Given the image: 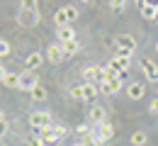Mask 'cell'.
<instances>
[{
	"label": "cell",
	"mask_w": 158,
	"mask_h": 146,
	"mask_svg": "<svg viewBox=\"0 0 158 146\" xmlns=\"http://www.w3.org/2000/svg\"><path fill=\"white\" fill-rule=\"evenodd\" d=\"M156 51H158V44H156Z\"/></svg>",
	"instance_id": "ab89813d"
},
{
	"label": "cell",
	"mask_w": 158,
	"mask_h": 146,
	"mask_svg": "<svg viewBox=\"0 0 158 146\" xmlns=\"http://www.w3.org/2000/svg\"><path fill=\"white\" fill-rule=\"evenodd\" d=\"M51 129H54V134H56V139H59V141L68 134V129H66L63 124H51Z\"/></svg>",
	"instance_id": "cb8c5ba5"
},
{
	"label": "cell",
	"mask_w": 158,
	"mask_h": 146,
	"mask_svg": "<svg viewBox=\"0 0 158 146\" xmlns=\"http://www.w3.org/2000/svg\"><path fill=\"white\" fill-rule=\"evenodd\" d=\"M63 46H61V42L59 44H49V49H46V59H49V63H61L63 61Z\"/></svg>",
	"instance_id": "ba28073f"
},
{
	"label": "cell",
	"mask_w": 158,
	"mask_h": 146,
	"mask_svg": "<svg viewBox=\"0 0 158 146\" xmlns=\"http://www.w3.org/2000/svg\"><path fill=\"white\" fill-rule=\"evenodd\" d=\"M146 139H148L146 131H134V134H131V144H134V146H143V144H146Z\"/></svg>",
	"instance_id": "7402d4cb"
},
{
	"label": "cell",
	"mask_w": 158,
	"mask_h": 146,
	"mask_svg": "<svg viewBox=\"0 0 158 146\" xmlns=\"http://www.w3.org/2000/svg\"><path fill=\"white\" fill-rule=\"evenodd\" d=\"M117 46H124V49H134L136 46V39L131 34H119L117 37Z\"/></svg>",
	"instance_id": "2e32d148"
},
{
	"label": "cell",
	"mask_w": 158,
	"mask_h": 146,
	"mask_svg": "<svg viewBox=\"0 0 158 146\" xmlns=\"http://www.w3.org/2000/svg\"><path fill=\"white\" fill-rule=\"evenodd\" d=\"M83 78H85V83H95V85H102L107 81V68H102V66H88L85 71H83Z\"/></svg>",
	"instance_id": "6da1fadb"
},
{
	"label": "cell",
	"mask_w": 158,
	"mask_h": 146,
	"mask_svg": "<svg viewBox=\"0 0 158 146\" xmlns=\"http://www.w3.org/2000/svg\"><path fill=\"white\" fill-rule=\"evenodd\" d=\"M76 131H78V136H88V134H90V127H88V124H78V127H76Z\"/></svg>",
	"instance_id": "f546056e"
},
{
	"label": "cell",
	"mask_w": 158,
	"mask_h": 146,
	"mask_svg": "<svg viewBox=\"0 0 158 146\" xmlns=\"http://www.w3.org/2000/svg\"><path fill=\"white\" fill-rule=\"evenodd\" d=\"M5 88H20V73H7L5 81H2Z\"/></svg>",
	"instance_id": "e0dca14e"
},
{
	"label": "cell",
	"mask_w": 158,
	"mask_h": 146,
	"mask_svg": "<svg viewBox=\"0 0 158 146\" xmlns=\"http://www.w3.org/2000/svg\"><path fill=\"white\" fill-rule=\"evenodd\" d=\"M131 54H134V49H124V46H117V56H119V59H131Z\"/></svg>",
	"instance_id": "d4e9b609"
},
{
	"label": "cell",
	"mask_w": 158,
	"mask_h": 146,
	"mask_svg": "<svg viewBox=\"0 0 158 146\" xmlns=\"http://www.w3.org/2000/svg\"><path fill=\"white\" fill-rule=\"evenodd\" d=\"M39 20H41L39 10H20V15H17V22L24 27H34V24H39Z\"/></svg>",
	"instance_id": "277c9868"
},
{
	"label": "cell",
	"mask_w": 158,
	"mask_h": 146,
	"mask_svg": "<svg viewBox=\"0 0 158 146\" xmlns=\"http://www.w3.org/2000/svg\"><path fill=\"white\" fill-rule=\"evenodd\" d=\"M127 95H129V100H141V98L146 95V85L143 83H129Z\"/></svg>",
	"instance_id": "8fae6325"
},
{
	"label": "cell",
	"mask_w": 158,
	"mask_h": 146,
	"mask_svg": "<svg viewBox=\"0 0 158 146\" xmlns=\"http://www.w3.org/2000/svg\"><path fill=\"white\" fill-rule=\"evenodd\" d=\"M61 46H63V54H66V56H73V54H78V51H80V42H78V39H71V42L61 44Z\"/></svg>",
	"instance_id": "9a60e30c"
},
{
	"label": "cell",
	"mask_w": 158,
	"mask_h": 146,
	"mask_svg": "<svg viewBox=\"0 0 158 146\" xmlns=\"http://www.w3.org/2000/svg\"><path fill=\"white\" fill-rule=\"evenodd\" d=\"M2 119H5V115H2V110H0V122H2Z\"/></svg>",
	"instance_id": "d590c367"
},
{
	"label": "cell",
	"mask_w": 158,
	"mask_h": 146,
	"mask_svg": "<svg viewBox=\"0 0 158 146\" xmlns=\"http://www.w3.org/2000/svg\"><path fill=\"white\" fill-rule=\"evenodd\" d=\"M80 100L83 102H95L98 100V85L95 83H80Z\"/></svg>",
	"instance_id": "8992f818"
},
{
	"label": "cell",
	"mask_w": 158,
	"mask_h": 146,
	"mask_svg": "<svg viewBox=\"0 0 158 146\" xmlns=\"http://www.w3.org/2000/svg\"><path fill=\"white\" fill-rule=\"evenodd\" d=\"M88 119H90L93 124H102V122H107V110H105L102 105H93L90 112H88Z\"/></svg>",
	"instance_id": "52a82bcc"
},
{
	"label": "cell",
	"mask_w": 158,
	"mask_h": 146,
	"mask_svg": "<svg viewBox=\"0 0 158 146\" xmlns=\"http://www.w3.org/2000/svg\"><path fill=\"white\" fill-rule=\"evenodd\" d=\"M148 110H151V112H153V115H158V95H156V100H153V102H151V107H148Z\"/></svg>",
	"instance_id": "836d02e7"
},
{
	"label": "cell",
	"mask_w": 158,
	"mask_h": 146,
	"mask_svg": "<svg viewBox=\"0 0 158 146\" xmlns=\"http://www.w3.org/2000/svg\"><path fill=\"white\" fill-rule=\"evenodd\" d=\"M54 22H56V27L71 24V22H68V15H66V10H63V7H61V10H56V15H54Z\"/></svg>",
	"instance_id": "ffe728a7"
},
{
	"label": "cell",
	"mask_w": 158,
	"mask_h": 146,
	"mask_svg": "<svg viewBox=\"0 0 158 146\" xmlns=\"http://www.w3.org/2000/svg\"><path fill=\"white\" fill-rule=\"evenodd\" d=\"M27 71H34V68H39L41 66V54L39 51H32V54H29V56H27Z\"/></svg>",
	"instance_id": "5bb4252c"
},
{
	"label": "cell",
	"mask_w": 158,
	"mask_h": 146,
	"mask_svg": "<svg viewBox=\"0 0 158 146\" xmlns=\"http://www.w3.org/2000/svg\"><path fill=\"white\" fill-rule=\"evenodd\" d=\"M156 12L158 7H153V5H141V17L143 20H156Z\"/></svg>",
	"instance_id": "d6986e66"
},
{
	"label": "cell",
	"mask_w": 158,
	"mask_h": 146,
	"mask_svg": "<svg viewBox=\"0 0 158 146\" xmlns=\"http://www.w3.org/2000/svg\"><path fill=\"white\" fill-rule=\"evenodd\" d=\"M10 51H12V46H10L7 42H2V39H0V59H2V56H7Z\"/></svg>",
	"instance_id": "83f0119b"
},
{
	"label": "cell",
	"mask_w": 158,
	"mask_h": 146,
	"mask_svg": "<svg viewBox=\"0 0 158 146\" xmlns=\"http://www.w3.org/2000/svg\"><path fill=\"white\" fill-rule=\"evenodd\" d=\"M22 10H39L37 0H22Z\"/></svg>",
	"instance_id": "4316f807"
},
{
	"label": "cell",
	"mask_w": 158,
	"mask_h": 146,
	"mask_svg": "<svg viewBox=\"0 0 158 146\" xmlns=\"http://www.w3.org/2000/svg\"><path fill=\"white\" fill-rule=\"evenodd\" d=\"M29 95H32V100H34V102H41V100H46V88L39 83L32 93H29Z\"/></svg>",
	"instance_id": "ac0fdd59"
},
{
	"label": "cell",
	"mask_w": 158,
	"mask_h": 146,
	"mask_svg": "<svg viewBox=\"0 0 158 146\" xmlns=\"http://www.w3.org/2000/svg\"><path fill=\"white\" fill-rule=\"evenodd\" d=\"M141 68H143V76L146 81H158V63L151 61V59H143L141 61Z\"/></svg>",
	"instance_id": "9c48e42d"
},
{
	"label": "cell",
	"mask_w": 158,
	"mask_h": 146,
	"mask_svg": "<svg viewBox=\"0 0 158 146\" xmlns=\"http://www.w3.org/2000/svg\"><path fill=\"white\" fill-rule=\"evenodd\" d=\"M153 22H156V24H158V12H156V20H153Z\"/></svg>",
	"instance_id": "8d00e7d4"
},
{
	"label": "cell",
	"mask_w": 158,
	"mask_h": 146,
	"mask_svg": "<svg viewBox=\"0 0 158 146\" xmlns=\"http://www.w3.org/2000/svg\"><path fill=\"white\" fill-rule=\"evenodd\" d=\"M80 2H90V0H80Z\"/></svg>",
	"instance_id": "f35d334b"
},
{
	"label": "cell",
	"mask_w": 158,
	"mask_h": 146,
	"mask_svg": "<svg viewBox=\"0 0 158 146\" xmlns=\"http://www.w3.org/2000/svg\"><path fill=\"white\" fill-rule=\"evenodd\" d=\"M63 10H66V15H68V22H76L80 17V10L76 5H63Z\"/></svg>",
	"instance_id": "44dd1931"
},
{
	"label": "cell",
	"mask_w": 158,
	"mask_h": 146,
	"mask_svg": "<svg viewBox=\"0 0 158 146\" xmlns=\"http://www.w3.org/2000/svg\"><path fill=\"white\" fill-rule=\"evenodd\" d=\"M27 146H46V141H44L41 136H37V134H34V136H32V139L27 141Z\"/></svg>",
	"instance_id": "f1b7e54d"
},
{
	"label": "cell",
	"mask_w": 158,
	"mask_h": 146,
	"mask_svg": "<svg viewBox=\"0 0 158 146\" xmlns=\"http://www.w3.org/2000/svg\"><path fill=\"white\" fill-rule=\"evenodd\" d=\"M107 68H112V71H117V73H124V71H129V59H119V56H114L112 61L107 63Z\"/></svg>",
	"instance_id": "4fadbf2b"
},
{
	"label": "cell",
	"mask_w": 158,
	"mask_h": 146,
	"mask_svg": "<svg viewBox=\"0 0 158 146\" xmlns=\"http://www.w3.org/2000/svg\"><path fill=\"white\" fill-rule=\"evenodd\" d=\"M37 85H39V78H37V73H34V71H22V73H20V90L32 93Z\"/></svg>",
	"instance_id": "7a4b0ae2"
},
{
	"label": "cell",
	"mask_w": 158,
	"mask_h": 146,
	"mask_svg": "<svg viewBox=\"0 0 158 146\" xmlns=\"http://www.w3.org/2000/svg\"><path fill=\"white\" fill-rule=\"evenodd\" d=\"M7 129H10V127H7V122L2 119V122H0V139H2L5 134H7Z\"/></svg>",
	"instance_id": "1f68e13d"
},
{
	"label": "cell",
	"mask_w": 158,
	"mask_h": 146,
	"mask_svg": "<svg viewBox=\"0 0 158 146\" xmlns=\"http://www.w3.org/2000/svg\"><path fill=\"white\" fill-rule=\"evenodd\" d=\"M80 144H83V146H100V144H102V141H100L98 136H95V134L90 131L88 136H83V139H80Z\"/></svg>",
	"instance_id": "603a6c76"
},
{
	"label": "cell",
	"mask_w": 158,
	"mask_h": 146,
	"mask_svg": "<svg viewBox=\"0 0 158 146\" xmlns=\"http://www.w3.org/2000/svg\"><path fill=\"white\" fill-rule=\"evenodd\" d=\"M29 124H32V129H44V127H51L54 122H51V115L49 112H32L29 115Z\"/></svg>",
	"instance_id": "3957f363"
},
{
	"label": "cell",
	"mask_w": 158,
	"mask_h": 146,
	"mask_svg": "<svg viewBox=\"0 0 158 146\" xmlns=\"http://www.w3.org/2000/svg\"><path fill=\"white\" fill-rule=\"evenodd\" d=\"M56 39L61 44L71 42V39H76V29L71 27V24H63V27H56Z\"/></svg>",
	"instance_id": "30bf717a"
},
{
	"label": "cell",
	"mask_w": 158,
	"mask_h": 146,
	"mask_svg": "<svg viewBox=\"0 0 158 146\" xmlns=\"http://www.w3.org/2000/svg\"><path fill=\"white\" fill-rule=\"evenodd\" d=\"M119 90H122V81H107L100 85V93H105V95H117Z\"/></svg>",
	"instance_id": "7c38bea8"
},
{
	"label": "cell",
	"mask_w": 158,
	"mask_h": 146,
	"mask_svg": "<svg viewBox=\"0 0 158 146\" xmlns=\"http://www.w3.org/2000/svg\"><path fill=\"white\" fill-rule=\"evenodd\" d=\"M134 2H136V5H146V2H143V0H134Z\"/></svg>",
	"instance_id": "e575fe53"
},
{
	"label": "cell",
	"mask_w": 158,
	"mask_h": 146,
	"mask_svg": "<svg viewBox=\"0 0 158 146\" xmlns=\"http://www.w3.org/2000/svg\"><path fill=\"white\" fill-rule=\"evenodd\" d=\"M110 5H112V10H117V12H122V10L127 7V0H110Z\"/></svg>",
	"instance_id": "484cf974"
},
{
	"label": "cell",
	"mask_w": 158,
	"mask_h": 146,
	"mask_svg": "<svg viewBox=\"0 0 158 146\" xmlns=\"http://www.w3.org/2000/svg\"><path fill=\"white\" fill-rule=\"evenodd\" d=\"M71 95H73L76 100H80V95H83V93H80V85H73V88H71ZM80 102H83V100H80Z\"/></svg>",
	"instance_id": "4dcf8cb0"
},
{
	"label": "cell",
	"mask_w": 158,
	"mask_h": 146,
	"mask_svg": "<svg viewBox=\"0 0 158 146\" xmlns=\"http://www.w3.org/2000/svg\"><path fill=\"white\" fill-rule=\"evenodd\" d=\"M93 134H95L100 141L105 144V141H110V139L114 136V127L110 124V122H102V124H95V127H93Z\"/></svg>",
	"instance_id": "5b68a950"
},
{
	"label": "cell",
	"mask_w": 158,
	"mask_h": 146,
	"mask_svg": "<svg viewBox=\"0 0 158 146\" xmlns=\"http://www.w3.org/2000/svg\"><path fill=\"white\" fill-rule=\"evenodd\" d=\"M7 73H10V71H7V68H5V63H0V83H2V81H5V76H7Z\"/></svg>",
	"instance_id": "d6a6232c"
},
{
	"label": "cell",
	"mask_w": 158,
	"mask_h": 146,
	"mask_svg": "<svg viewBox=\"0 0 158 146\" xmlns=\"http://www.w3.org/2000/svg\"><path fill=\"white\" fill-rule=\"evenodd\" d=\"M71 146H83V144H80V141H78V144H71Z\"/></svg>",
	"instance_id": "74e56055"
}]
</instances>
